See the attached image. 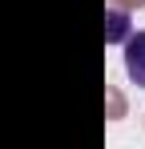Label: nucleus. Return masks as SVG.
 I'll return each instance as SVG.
<instances>
[{
	"label": "nucleus",
	"mask_w": 145,
	"mask_h": 149,
	"mask_svg": "<svg viewBox=\"0 0 145 149\" xmlns=\"http://www.w3.org/2000/svg\"><path fill=\"white\" fill-rule=\"evenodd\" d=\"M125 73L137 89H145V32L125 36Z\"/></svg>",
	"instance_id": "f257e3e1"
},
{
	"label": "nucleus",
	"mask_w": 145,
	"mask_h": 149,
	"mask_svg": "<svg viewBox=\"0 0 145 149\" xmlns=\"http://www.w3.org/2000/svg\"><path fill=\"white\" fill-rule=\"evenodd\" d=\"M129 36V16L121 8H105V40L109 45H121Z\"/></svg>",
	"instance_id": "f03ea898"
}]
</instances>
